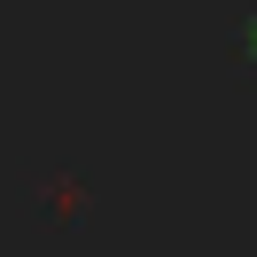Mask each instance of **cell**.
Instances as JSON below:
<instances>
[{
  "mask_svg": "<svg viewBox=\"0 0 257 257\" xmlns=\"http://www.w3.org/2000/svg\"><path fill=\"white\" fill-rule=\"evenodd\" d=\"M24 210L47 241H78L101 210V179L78 172V164H32L24 172Z\"/></svg>",
  "mask_w": 257,
  "mask_h": 257,
  "instance_id": "1",
  "label": "cell"
},
{
  "mask_svg": "<svg viewBox=\"0 0 257 257\" xmlns=\"http://www.w3.org/2000/svg\"><path fill=\"white\" fill-rule=\"evenodd\" d=\"M218 55H226V78H234L241 94H257V8H241V16L226 24Z\"/></svg>",
  "mask_w": 257,
  "mask_h": 257,
  "instance_id": "2",
  "label": "cell"
}]
</instances>
